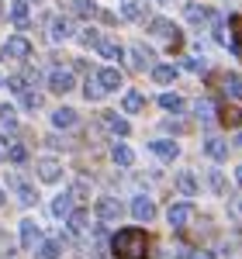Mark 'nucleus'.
<instances>
[{"label": "nucleus", "mask_w": 242, "mask_h": 259, "mask_svg": "<svg viewBox=\"0 0 242 259\" xmlns=\"http://www.w3.org/2000/svg\"><path fill=\"white\" fill-rule=\"evenodd\" d=\"M111 252L118 259H149V239L142 228H121L111 239Z\"/></svg>", "instance_id": "1"}, {"label": "nucleus", "mask_w": 242, "mask_h": 259, "mask_svg": "<svg viewBox=\"0 0 242 259\" xmlns=\"http://www.w3.org/2000/svg\"><path fill=\"white\" fill-rule=\"evenodd\" d=\"M149 35H156V38H163L166 45H170V49H173V52H177V49L183 45L180 28H177V24H173L170 18H152V21H149Z\"/></svg>", "instance_id": "2"}, {"label": "nucleus", "mask_w": 242, "mask_h": 259, "mask_svg": "<svg viewBox=\"0 0 242 259\" xmlns=\"http://www.w3.org/2000/svg\"><path fill=\"white\" fill-rule=\"evenodd\" d=\"M35 173H38L42 183H56L62 177V159L56 156H45V159H35Z\"/></svg>", "instance_id": "3"}, {"label": "nucleus", "mask_w": 242, "mask_h": 259, "mask_svg": "<svg viewBox=\"0 0 242 259\" xmlns=\"http://www.w3.org/2000/svg\"><path fill=\"white\" fill-rule=\"evenodd\" d=\"M149 152H152V156H159L163 162L180 159V145H177L173 139H156V142H149Z\"/></svg>", "instance_id": "4"}, {"label": "nucleus", "mask_w": 242, "mask_h": 259, "mask_svg": "<svg viewBox=\"0 0 242 259\" xmlns=\"http://www.w3.org/2000/svg\"><path fill=\"white\" fill-rule=\"evenodd\" d=\"M190 218H194V207H190L187 200L170 204V211H166V221H170L173 228H187V225H190Z\"/></svg>", "instance_id": "5"}, {"label": "nucleus", "mask_w": 242, "mask_h": 259, "mask_svg": "<svg viewBox=\"0 0 242 259\" xmlns=\"http://www.w3.org/2000/svg\"><path fill=\"white\" fill-rule=\"evenodd\" d=\"M204 156H208V159H215V162L228 159V142L218 139V135H208V139H204Z\"/></svg>", "instance_id": "6"}, {"label": "nucleus", "mask_w": 242, "mask_h": 259, "mask_svg": "<svg viewBox=\"0 0 242 259\" xmlns=\"http://www.w3.org/2000/svg\"><path fill=\"white\" fill-rule=\"evenodd\" d=\"M101 124L111 132V135H118V139H125V135L132 132V128H128V121L121 118V114H114V111H104V114H101Z\"/></svg>", "instance_id": "7"}, {"label": "nucleus", "mask_w": 242, "mask_h": 259, "mask_svg": "<svg viewBox=\"0 0 242 259\" xmlns=\"http://www.w3.org/2000/svg\"><path fill=\"white\" fill-rule=\"evenodd\" d=\"M132 218H139V221H152L156 218V204H152V197L139 194V197L132 200Z\"/></svg>", "instance_id": "8"}, {"label": "nucleus", "mask_w": 242, "mask_h": 259, "mask_svg": "<svg viewBox=\"0 0 242 259\" xmlns=\"http://www.w3.org/2000/svg\"><path fill=\"white\" fill-rule=\"evenodd\" d=\"M173 187L180 190L183 197H194V194L201 190V183H197V177H194L190 169H183V173H177V180H173Z\"/></svg>", "instance_id": "9"}, {"label": "nucleus", "mask_w": 242, "mask_h": 259, "mask_svg": "<svg viewBox=\"0 0 242 259\" xmlns=\"http://www.w3.org/2000/svg\"><path fill=\"white\" fill-rule=\"evenodd\" d=\"M38 242H42V228L31 218H24L21 221V245H24V249H35Z\"/></svg>", "instance_id": "10"}, {"label": "nucleus", "mask_w": 242, "mask_h": 259, "mask_svg": "<svg viewBox=\"0 0 242 259\" xmlns=\"http://www.w3.org/2000/svg\"><path fill=\"white\" fill-rule=\"evenodd\" d=\"M28 52H31V41L21 35L7 38V45H4V56H11V59H28Z\"/></svg>", "instance_id": "11"}, {"label": "nucleus", "mask_w": 242, "mask_h": 259, "mask_svg": "<svg viewBox=\"0 0 242 259\" xmlns=\"http://www.w3.org/2000/svg\"><path fill=\"white\" fill-rule=\"evenodd\" d=\"M49 87H52V94H69L76 87V80L66 69H56V73H49Z\"/></svg>", "instance_id": "12"}, {"label": "nucleus", "mask_w": 242, "mask_h": 259, "mask_svg": "<svg viewBox=\"0 0 242 259\" xmlns=\"http://www.w3.org/2000/svg\"><path fill=\"white\" fill-rule=\"evenodd\" d=\"M94 211H97V218H101V221H114L121 214V204H118V197H101Z\"/></svg>", "instance_id": "13"}, {"label": "nucleus", "mask_w": 242, "mask_h": 259, "mask_svg": "<svg viewBox=\"0 0 242 259\" xmlns=\"http://www.w3.org/2000/svg\"><path fill=\"white\" fill-rule=\"evenodd\" d=\"M183 18L190 21L194 28H204V24H208V18H211V11H208V7H201V4H187V7H183Z\"/></svg>", "instance_id": "14"}, {"label": "nucleus", "mask_w": 242, "mask_h": 259, "mask_svg": "<svg viewBox=\"0 0 242 259\" xmlns=\"http://www.w3.org/2000/svg\"><path fill=\"white\" fill-rule=\"evenodd\" d=\"M59 252H62V242L56 239H42L35 245V259H59Z\"/></svg>", "instance_id": "15"}, {"label": "nucleus", "mask_w": 242, "mask_h": 259, "mask_svg": "<svg viewBox=\"0 0 242 259\" xmlns=\"http://www.w3.org/2000/svg\"><path fill=\"white\" fill-rule=\"evenodd\" d=\"M69 232H73V235H83V232H90V214H87V211H69Z\"/></svg>", "instance_id": "16"}, {"label": "nucleus", "mask_w": 242, "mask_h": 259, "mask_svg": "<svg viewBox=\"0 0 242 259\" xmlns=\"http://www.w3.org/2000/svg\"><path fill=\"white\" fill-rule=\"evenodd\" d=\"M121 80H125V76H121V69H114V66H107V69L97 73V83H101L104 90H118Z\"/></svg>", "instance_id": "17"}, {"label": "nucleus", "mask_w": 242, "mask_h": 259, "mask_svg": "<svg viewBox=\"0 0 242 259\" xmlns=\"http://www.w3.org/2000/svg\"><path fill=\"white\" fill-rule=\"evenodd\" d=\"M222 90H225V97L242 100V76H235V73H225V76H222Z\"/></svg>", "instance_id": "18"}, {"label": "nucleus", "mask_w": 242, "mask_h": 259, "mask_svg": "<svg viewBox=\"0 0 242 259\" xmlns=\"http://www.w3.org/2000/svg\"><path fill=\"white\" fill-rule=\"evenodd\" d=\"M7 14H11V21H14V28H28V24H31V21H28V4H24V0H14Z\"/></svg>", "instance_id": "19"}, {"label": "nucleus", "mask_w": 242, "mask_h": 259, "mask_svg": "<svg viewBox=\"0 0 242 259\" xmlns=\"http://www.w3.org/2000/svg\"><path fill=\"white\" fill-rule=\"evenodd\" d=\"M49 35H52V41H62L73 35V21L69 18H56L52 21V28H49Z\"/></svg>", "instance_id": "20"}, {"label": "nucleus", "mask_w": 242, "mask_h": 259, "mask_svg": "<svg viewBox=\"0 0 242 259\" xmlns=\"http://www.w3.org/2000/svg\"><path fill=\"white\" fill-rule=\"evenodd\" d=\"M76 111H73V107H59V111H56V114H52V124H56V128H73V124H76Z\"/></svg>", "instance_id": "21"}, {"label": "nucleus", "mask_w": 242, "mask_h": 259, "mask_svg": "<svg viewBox=\"0 0 242 259\" xmlns=\"http://www.w3.org/2000/svg\"><path fill=\"white\" fill-rule=\"evenodd\" d=\"M121 107H125V114H139L142 107H145V100H142L139 90H128V94H125V100H121Z\"/></svg>", "instance_id": "22"}, {"label": "nucleus", "mask_w": 242, "mask_h": 259, "mask_svg": "<svg viewBox=\"0 0 242 259\" xmlns=\"http://www.w3.org/2000/svg\"><path fill=\"white\" fill-rule=\"evenodd\" d=\"M69 11H73L76 18H94V14H97V4H94V0H69Z\"/></svg>", "instance_id": "23"}, {"label": "nucleus", "mask_w": 242, "mask_h": 259, "mask_svg": "<svg viewBox=\"0 0 242 259\" xmlns=\"http://www.w3.org/2000/svg\"><path fill=\"white\" fill-rule=\"evenodd\" d=\"M69 211H73V197H69V194H59V197L52 200V214H56V218H69Z\"/></svg>", "instance_id": "24"}, {"label": "nucleus", "mask_w": 242, "mask_h": 259, "mask_svg": "<svg viewBox=\"0 0 242 259\" xmlns=\"http://www.w3.org/2000/svg\"><path fill=\"white\" fill-rule=\"evenodd\" d=\"M121 18L125 21H142V0H121Z\"/></svg>", "instance_id": "25"}, {"label": "nucleus", "mask_w": 242, "mask_h": 259, "mask_svg": "<svg viewBox=\"0 0 242 259\" xmlns=\"http://www.w3.org/2000/svg\"><path fill=\"white\" fill-rule=\"evenodd\" d=\"M159 107H163V111H170V114H180V111H183V97H180V94H163Z\"/></svg>", "instance_id": "26"}, {"label": "nucleus", "mask_w": 242, "mask_h": 259, "mask_svg": "<svg viewBox=\"0 0 242 259\" xmlns=\"http://www.w3.org/2000/svg\"><path fill=\"white\" fill-rule=\"evenodd\" d=\"M218 118H222V124H228V128H242V111L239 107H222Z\"/></svg>", "instance_id": "27"}, {"label": "nucleus", "mask_w": 242, "mask_h": 259, "mask_svg": "<svg viewBox=\"0 0 242 259\" xmlns=\"http://www.w3.org/2000/svg\"><path fill=\"white\" fill-rule=\"evenodd\" d=\"M152 80L163 83V87L173 83V80H177V66H152Z\"/></svg>", "instance_id": "28"}, {"label": "nucleus", "mask_w": 242, "mask_h": 259, "mask_svg": "<svg viewBox=\"0 0 242 259\" xmlns=\"http://www.w3.org/2000/svg\"><path fill=\"white\" fill-rule=\"evenodd\" d=\"M97 52H101L104 59H121V52H125V49H121L118 41H111V38H101V45H97Z\"/></svg>", "instance_id": "29"}, {"label": "nucleus", "mask_w": 242, "mask_h": 259, "mask_svg": "<svg viewBox=\"0 0 242 259\" xmlns=\"http://www.w3.org/2000/svg\"><path fill=\"white\" fill-rule=\"evenodd\" d=\"M111 159L118 162V166H132V162H135V152H132L128 145H114V149H111Z\"/></svg>", "instance_id": "30"}, {"label": "nucleus", "mask_w": 242, "mask_h": 259, "mask_svg": "<svg viewBox=\"0 0 242 259\" xmlns=\"http://www.w3.org/2000/svg\"><path fill=\"white\" fill-rule=\"evenodd\" d=\"M7 162H14V166H24V162H28V149H24L21 142H11V149H7Z\"/></svg>", "instance_id": "31"}, {"label": "nucleus", "mask_w": 242, "mask_h": 259, "mask_svg": "<svg viewBox=\"0 0 242 259\" xmlns=\"http://www.w3.org/2000/svg\"><path fill=\"white\" fill-rule=\"evenodd\" d=\"M208 187H211L215 194H225V190H228V180H225L222 169H211V173H208Z\"/></svg>", "instance_id": "32"}, {"label": "nucleus", "mask_w": 242, "mask_h": 259, "mask_svg": "<svg viewBox=\"0 0 242 259\" xmlns=\"http://www.w3.org/2000/svg\"><path fill=\"white\" fill-rule=\"evenodd\" d=\"M0 124L7 132H18V118H14V107L11 104H0Z\"/></svg>", "instance_id": "33"}, {"label": "nucleus", "mask_w": 242, "mask_h": 259, "mask_svg": "<svg viewBox=\"0 0 242 259\" xmlns=\"http://www.w3.org/2000/svg\"><path fill=\"white\" fill-rule=\"evenodd\" d=\"M14 187H18L21 204H35V200H38V190H31V183H21V180H14Z\"/></svg>", "instance_id": "34"}, {"label": "nucleus", "mask_w": 242, "mask_h": 259, "mask_svg": "<svg viewBox=\"0 0 242 259\" xmlns=\"http://www.w3.org/2000/svg\"><path fill=\"white\" fill-rule=\"evenodd\" d=\"M132 62H135V66H152V52H149V49H145V45H135V49H132Z\"/></svg>", "instance_id": "35"}, {"label": "nucleus", "mask_w": 242, "mask_h": 259, "mask_svg": "<svg viewBox=\"0 0 242 259\" xmlns=\"http://www.w3.org/2000/svg\"><path fill=\"white\" fill-rule=\"evenodd\" d=\"M83 94H87V100H101L107 90H104L101 83H97V76H90V80H87V87H83Z\"/></svg>", "instance_id": "36"}, {"label": "nucleus", "mask_w": 242, "mask_h": 259, "mask_svg": "<svg viewBox=\"0 0 242 259\" xmlns=\"http://www.w3.org/2000/svg\"><path fill=\"white\" fill-rule=\"evenodd\" d=\"M21 107H24V111H38L42 97L35 94V90H24V94H21Z\"/></svg>", "instance_id": "37"}, {"label": "nucleus", "mask_w": 242, "mask_h": 259, "mask_svg": "<svg viewBox=\"0 0 242 259\" xmlns=\"http://www.w3.org/2000/svg\"><path fill=\"white\" fill-rule=\"evenodd\" d=\"M80 41L90 49V45H101V35H97L94 28H83V31H80Z\"/></svg>", "instance_id": "38"}, {"label": "nucleus", "mask_w": 242, "mask_h": 259, "mask_svg": "<svg viewBox=\"0 0 242 259\" xmlns=\"http://www.w3.org/2000/svg\"><path fill=\"white\" fill-rule=\"evenodd\" d=\"M197 118H201V121H211V104H208V100H201V104H197Z\"/></svg>", "instance_id": "39"}, {"label": "nucleus", "mask_w": 242, "mask_h": 259, "mask_svg": "<svg viewBox=\"0 0 242 259\" xmlns=\"http://www.w3.org/2000/svg\"><path fill=\"white\" fill-rule=\"evenodd\" d=\"M183 69H190V73H201V69H204V59H187V62H183Z\"/></svg>", "instance_id": "40"}, {"label": "nucleus", "mask_w": 242, "mask_h": 259, "mask_svg": "<svg viewBox=\"0 0 242 259\" xmlns=\"http://www.w3.org/2000/svg\"><path fill=\"white\" fill-rule=\"evenodd\" d=\"M7 149H11V142L0 139V159H4V162H7Z\"/></svg>", "instance_id": "41"}, {"label": "nucleus", "mask_w": 242, "mask_h": 259, "mask_svg": "<svg viewBox=\"0 0 242 259\" xmlns=\"http://www.w3.org/2000/svg\"><path fill=\"white\" fill-rule=\"evenodd\" d=\"M194 259H215V252H208V249H201V252H194Z\"/></svg>", "instance_id": "42"}, {"label": "nucleus", "mask_w": 242, "mask_h": 259, "mask_svg": "<svg viewBox=\"0 0 242 259\" xmlns=\"http://www.w3.org/2000/svg\"><path fill=\"white\" fill-rule=\"evenodd\" d=\"M232 207H235V211L242 214V197H239V200H232Z\"/></svg>", "instance_id": "43"}, {"label": "nucleus", "mask_w": 242, "mask_h": 259, "mask_svg": "<svg viewBox=\"0 0 242 259\" xmlns=\"http://www.w3.org/2000/svg\"><path fill=\"white\" fill-rule=\"evenodd\" d=\"M235 183H239V187H242V166H239V169H235Z\"/></svg>", "instance_id": "44"}, {"label": "nucleus", "mask_w": 242, "mask_h": 259, "mask_svg": "<svg viewBox=\"0 0 242 259\" xmlns=\"http://www.w3.org/2000/svg\"><path fill=\"white\" fill-rule=\"evenodd\" d=\"M0 204H4V187H0Z\"/></svg>", "instance_id": "45"}, {"label": "nucleus", "mask_w": 242, "mask_h": 259, "mask_svg": "<svg viewBox=\"0 0 242 259\" xmlns=\"http://www.w3.org/2000/svg\"><path fill=\"white\" fill-rule=\"evenodd\" d=\"M159 4H166V0H159Z\"/></svg>", "instance_id": "46"}, {"label": "nucleus", "mask_w": 242, "mask_h": 259, "mask_svg": "<svg viewBox=\"0 0 242 259\" xmlns=\"http://www.w3.org/2000/svg\"><path fill=\"white\" fill-rule=\"evenodd\" d=\"M239 56H242V52H239Z\"/></svg>", "instance_id": "47"}]
</instances>
